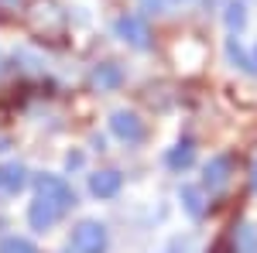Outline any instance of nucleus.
<instances>
[{"label": "nucleus", "instance_id": "obj_3", "mask_svg": "<svg viewBox=\"0 0 257 253\" xmlns=\"http://www.w3.org/2000/svg\"><path fill=\"white\" fill-rule=\"evenodd\" d=\"M117 35H120V41H127V45L138 48V52H148V48H151V28H148L138 14L117 18Z\"/></svg>", "mask_w": 257, "mask_h": 253}, {"label": "nucleus", "instance_id": "obj_19", "mask_svg": "<svg viewBox=\"0 0 257 253\" xmlns=\"http://www.w3.org/2000/svg\"><path fill=\"white\" fill-rule=\"evenodd\" d=\"M0 151H4V140H0Z\"/></svg>", "mask_w": 257, "mask_h": 253}, {"label": "nucleus", "instance_id": "obj_17", "mask_svg": "<svg viewBox=\"0 0 257 253\" xmlns=\"http://www.w3.org/2000/svg\"><path fill=\"white\" fill-rule=\"evenodd\" d=\"M0 4H7V7H11V4H18V0H0Z\"/></svg>", "mask_w": 257, "mask_h": 253}, {"label": "nucleus", "instance_id": "obj_18", "mask_svg": "<svg viewBox=\"0 0 257 253\" xmlns=\"http://www.w3.org/2000/svg\"><path fill=\"white\" fill-rule=\"evenodd\" d=\"M254 188H257V164H254Z\"/></svg>", "mask_w": 257, "mask_h": 253}, {"label": "nucleus", "instance_id": "obj_8", "mask_svg": "<svg viewBox=\"0 0 257 253\" xmlns=\"http://www.w3.org/2000/svg\"><path fill=\"white\" fill-rule=\"evenodd\" d=\"M89 82H93V89L106 93V89H117L120 82H123V72H120V65H113V62H103V65L93 69Z\"/></svg>", "mask_w": 257, "mask_h": 253}, {"label": "nucleus", "instance_id": "obj_2", "mask_svg": "<svg viewBox=\"0 0 257 253\" xmlns=\"http://www.w3.org/2000/svg\"><path fill=\"white\" fill-rule=\"evenodd\" d=\"M106 243H110V236H106L103 222L86 219L72 229V250L76 253H106Z\"/></svg>", "mask_w": 257, "mask_h": 253}, {"label": "nucleus", "instance_id": "obj_6", "mask_svg": "<svg viewBox=\"0 0 257 253\" xmlns=\"http://www.w3.org/2000/svg\"><path fill=\"white\" fill-rule=\"evenodd\" d=\"M120 185H123V175H120V171H113V168L89 175V192L96 195V198H113V195L120 192Z\"/></svg>", "mask_w": 257, "mask_h": 253}, {"label": "nucleus", "instance_id": "obj_4", "mask_svg": "<svg viewBox=\"0 0 257 253\" xmlns=\"http://www.w3.org/2000/svg\"><path fill=\"white\" fill-rule=\"evenodd\" d=\"M110 130H113L120 140H127V144L144 140V123H141V117L138 113H127V110H117V113L110 117Z\"/></svg>", "mask_w": 257, "mask_h": 253}, {"label": "nucleus", "instance_id": "obj_12", "mask_svg": "<svg viewBox=\"0 0 257 253\" xmlns=\"http://www.w3.org/2000/svg\"><path fill=\"white\" fill-rule=\"evenodd\" d=\"M0 253H41L31 239H24V236H4L0 239Z\"/></svg>", "mask_w": 257, "mask_h": 253}, {"label": "nucleus", "instance_id": "obj_14", "mask_svg": "<svg viewBox=\"0 0 257 253\" xmlns=\"http://www.w3.org/2000/svg\"><path fill=\"white\" fill-rule=\"evenodd\" d=\"M226 59L233 62V65H240V69H247V72H250V55H243V48H240L237 38H226Z\"/></svg>", "mask_w": 257, "mask_h": 253}, {"label": "nucleus", "instance_id": "obj_15", "mask_svg": "<svg viewBox=\"0 0 257 253\" xmlns=\"http://www.w3.org/2000/svg\"><path fill=\"white\" fill-rule=\"evenodd\" d=\"M82 164V154H69V168H79Z\"/></svg>", "mask_w": 257, "mask_h": 253}, {"label": "nucleus", "instance_id": "obj_7", "mask_svg": "<svg viewBox=\"0 0 257 253\" xmlns=\"http://www.w3.org/2000/svg\"><path fill=\"white\" fill-rule=\"evenodd\" d=\"M59 219H62V212L55 209V205H48L45 198H35V202H31V209H28V222H31L35 229H41V233H45V229H52Z\"/></svg>", "mask_w": 257, "mask_h": 253}, {"label": "nucleus", "instance_id": "obj_13", "mask_svg": "<svg viewBox=\"0 0 257 253\" xmlns=\"http://www.w3.org/2000/svg\"><path fill=\"white\" fill-rule=\"evenodd\" d=\"M243 24H247V7L243 4H226V28L230 31H243Z\"/></svg>", "mask_w": 257, "mask_h": 253}, {"label": "nucleus", "instance_id": "obj_10", "mask_svg": "<svg viewBox=\"0 0 257 253\" xmlns=\"http://www.w3.org/2000/svg\"><path fill=\"white\" fill-rule=\"evenodd\" d=\"M192 157H196V147H192V140H182V144H175V147L168 151V168L182 171V168H189V164H192Z\"/></svg>", "mask_w": 257, "mask_h": 253}, {"label": "nucleus", "instance_id": "obj_9", "mask_svg": "<svg viewBox=\"0 0 257 253\" xmlns=\"http://www.w3.org/2000/svg\"><path fill=\"white\" fill-rule=\"evenodd\" d=\"M182 205H185V212L192 215V219H202V212H206V202H202V188H196V185H182Z\"/></svg>", "mask_w": 257, "mask_h": 253}, {"label": "nucleus", "instance_id": "obj_16", "mask_svg": "<svg viewBox=\"0 0 257 253\" xmlns=\"http://www.w3.org/2000/svg\"><path fill=\"white\" fill-rule=\"evenodd\" d=\"M250 72H257V48H254V55H250Z\"/></svg>", "mask_w": 257, "mask_h": 253}, {"label": "nucleus", "instance_id": "obj_5", "mask_svg": "<svg viewBox=\"0 0 257 253\" xmlns=\"http://www.w3.org/2000/svg\"><path fill=\"white\" fill-rule=\"evenodd\" d=\"M230 171H233V161L226 154L213 157V161L206 164V171H202V185H206L209 192H216V188H223V185L230 181Z\"/></svg>", "mask_w": 257, "mask_h": 253}, {"label": "nucleus", "instance_id": "obj_11", "mask_svg": "<svg viewBox=\"0 0 257 253\" xmlns=\"http://www.w3.org/2000/svg\"><path fill=\"white\" fill-rule=\"evenodd\" d=\"M24 181H28V171H24V164H7L4 171H0V185L7 188V192L14 195L24 188Z\"/></svg>", "mask_w": 257, "mask_h": 253}, {"label": "nucleus", "instance_id": "obj_1", "mask_svg": "<svg viewBox=\"0 0 257 253\" xmlns=\"http://www.w3.org/2000/svg\"><path fill=\"white\" fill-rule=\"evenodd\" d=\"M35 192L38 198H45L48 205H55L62 215L69 212V209H76V192L69 188V181L59 175H38L35 178Z\"/></svg>", "mask_w": 257, "mask_h": 253}]
</instances>
